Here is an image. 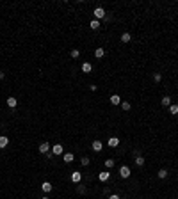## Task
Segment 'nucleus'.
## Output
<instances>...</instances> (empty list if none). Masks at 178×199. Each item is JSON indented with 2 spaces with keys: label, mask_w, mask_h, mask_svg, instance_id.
Segmentation results:
<instances>
[{
  "label": "nucleus",
  "mask_w": 178,
  "mask_h": 199,
  "mask_svg": "<svg viewBox=\"0 0 178 199\" xmlns=\"http://www.w3.org/2000/svg\"><path fill=\"white\" fill-rule=\"evenodd\" d=\"M52 188H54V185H52L50 181H43V183H41V190H43L45 194L52 192Z\"/></svg>",
  "instance_id": "8"
},
{
  "label": "nucleus",
  "mask_w": 178,
  "mask_h": 199,
  "mask_svg": "<svg viewBox=\"0 0 178 199\" xmlns=\"http://www.w3.org/2000/svg\"><path fill=\"white\" fill-rule=\"evenodd\" d=\"M93 14H95V20H98V22H100V20H103V18H105V9H103V7H96L95 9V11H93Z\"/></svg>",
  "instance_id": "1"
},
{
  "label": "nucleus",
  "mask_w": 178,
  "mask_h": 199,
  "mask_svg": "<svg viewBox=\"0 0 178 199\" xmlns=\"http://www.w3.org/2000/svg\"><path fill=\"white\" fill-rule=\"evenodd\" d=\"M41 199H50V197H48V196H45V197H41Z\"/></svg>",
  "instance_id": "33"
},
{
  "label": "nucleus",
  "mask_w": 178,
  "mask_h": 199,
  "mask_svg": "<svg viewBox=\"0 0 178 199\" xmlns=\"http://www.w3.org/2000/svg\"><path fill=\"white\" fill-rule=\"evenodd\" d=\"M77 192H78V194H86V192H87V187L82 185V183H77Z\"/></svg>",
  "instance_id": "19"
},
{
  "label": "nucleus",
  "mask_w": 178,
  "mask_h": 199,
  "mask_svg": "<svg viewBox=\"0 0 178 199\" xmlns=\"http://www.w3.org/2000/svg\"><path fill=\"white\" fill-rule=\"evenodd\" d=\"M144 156H135V165H137V167H143L144 165Z\"/></svg>",
  "instance_id": "22"
},
{
  "label": "nucleus",
  "mask_w": 178,
  "mask_h": 199,
  "mask_svg": "<svg viewBox=\"0 0 178 199\" xmlns=\"http://www.w3.org/2000/svg\"><path fill=\"white\" fill-rule=\"evenodd\" d=\"M109 101H110V105H121V96L119 94H112L109 98Z\"/></svg>",
  "instance_id": "9"
},
{
  "label": "nucleus",
  "mask_w": 178,
  "mask_h": 199,
  "mask_svg": "<svg viewBox=\"0 0 178 199\" xmlns=\"http://www.w3.org/2000/svg\"><path fill=\"white\" fill-rule=\"evenodd\" d=\"M130 174H132V171H130L128 165H121L119 167V176L121 178H130Z\"/></svg>",
  "instance_id": "2"
},
{
  "label": "nucleus",
  "mask_w": 178,
  "mask_h": 199,
  "mask_svg": "<svg viewBox=\"0 0 178 199\" xmlns=\"http://www.w3.org/2000/svg\"><path fill=\"white\" fill-rule=\"evenodd\" d=\"M107 144L110 146V148H118V146H119V139H118V137H110V139L107 141Z\"/></svg>",
  "instance_id": "12"
},
{
  "label": "nucleus",
  "mask_w": 178,
  "mask_h": 199,
  "mask_svg": "<svg viewBox=\"0 0 178 199\" xmlns=\"http://www.w3.org/2000/svg\"><path fill=\"white\" fill-rule=\"evenodd\" d=\"M89 89H91V91H93V92H95V91H96V89H98V86H95V84H91V86H89Z\"/></svg>",
  "instance_id": "28"
},
{
  "label": "nucleus",
  "mask_w": 178,
  "mask_h": 199,
  "mask_svg": "<svg viewBox=\"0 0 178 199\" xmlns=\"http://www.w3.org/2000/svg\"><path fill=\"white\" fill-rule=\"evenodd\" d=\"M114 164H116V162H114V158H107V160H105V167H107V169H112Z\"/></svg>",
  "instance_id": "25"
},
{
  "label": "nucleus",
  "mask_w": 178,
  "mask_h": 199,
  "mask_svg": "<svg viewBox=\"0 0 178 199\" xmlns=\"http://www.w3.org/2000/svg\"><path fill=\"white\" fill-rule=\"evenodd\" d=\"M109 199H119V196H118V194H110Z\"/></svg>",
  "instance_id": "31"
},
{
  "label": "nucleus",
  "mask_w": 178,
  "mask_h": 199,
  "mask_svg": "<svg viewBox=\"0 0 178 199\" xmlns=\"http://www.w3.org/2000/svg\"><path fill=\"white\" fill-rule=\"evenodd\" d=\"M52 155H54V156L64 155V148H62V144H54V148H52Z\"/></svg>",
  "instance_id": "3"
},
{
  "label": "nucleus",
  "mask_w": 178,
  "mask_h": 199,
  "mask_svg": "<svg viewBox=\"0 0 178 199\" xmlns=\"http://www.w3.org/2000/svg\"><path fill=\"white\" fill-rule=\"evenodd\" d=\"M70 180H71L73 183H80V181H82V174H80L78 171H73L71 176H70Z\"/></svg>",
  "instance_id": "5"
},
{
  "label": "nucleus",
  "mask_w": 178,
  "mask_h": 199,
  "mask_svg": "<svg viewBox=\"0 0 178 199\" xmlns=\"http://www.w3.org/2000/svg\"><path fill=\"white\" fill-rule=\"evenodd\" d=\"M62 158H64L66 164H71L73 160H75V155H73V153H64V155H62Z\"/></svg>",
  "instance_id": "14"
},
{
  "label": "nucleus",
  "mask_w": 178,
  "mask_h": 199,
  "mask_svg": "<svg viewBox=\"0 0 178 199\" xmlns=\"http://www.w3.org/2000/svg\"><path fill=\"white\" fill-rule=\"evenodd\" d=\"M89 27H91L93 30H98V29H100V22H98V20H91V22H89Z\"/></svg>",
  "instance_id": "20"
},
{
  "label": "nucleus",
  "mask_w": 178,
  "mask_h": 199,
  "mask_svg": "<svg viewBox=\"0 0 178 199\" xmlns=\"http://www.w3.org/2000/svg\"><path fill=\"white\" fill-rule=\"evenodd\" d=\"M91 148H93V151H102L103 149V142L102 141H93V144H91Z\"/></svg>",
  "instance_id": "7"
},
{
  "label": "nucleus",
  "mask_w": 178,
  "mask_h": 199,
  "mask_svg": "<svg viewBox=\"0 0 178 199\" xmlns=\"http://www.w3.org/2000/svg\"><path fill=\"white\" fill-rule=\"evenodd\" d=\"M95 57L96 59H103V57H105V50H103V48H96L95 50Z\"/></svg>",
  "instance_id": "16"
},
{
  "label": "nucleus",
  "mask_w": 178,
  "mask_h": 199,
  "mask_svg": "<svg viewBox=\"0 0 178 199\" xmlns=\"http://www.w3.org/2000/svg\"><path fill=\"white\" fill-rule=\"evenodd\" d=\"M160 103H162V105H164V107H169V105H171V98H169V96H162V100H160Z\"/></svg>",
  "instance_id": "21"
},
{
  "label": "nucleus",
  "mask_w": 178,
  "mask_h": 199,
  "mask_svg": "<svg viewBox=\"0 0 178 199\" xmlns=\"http://www.w3.org/2000/svg\"><path fill=\"white\" fill-rule=\"evenodd\" d=\"M39 153L41 155H48L50 153V142H41L39 144Z\"/></svg>",
  "instance_id": "4"
},
{
  "label": "nucleus",
  "mask_w": 178,
  "mask_h": 199,
  "mask_svg": "<svg viewBox=\"0 0 178 199\" xmlns=\"http://www.w3.org/2000/svg\"><path fill=\"white\" fill-rule=\"evenodd\" d=\"M167 174H169V171H167V169H160L159 173H157V176H159L160 180H166V178H167Z\"/></svg>",
  "instance_id": "17"
},
{
  "label": "nucleus",
  "mask_w": 178,
  "mask_h": 199,
  "mask_svg": "<svg viewBox=\"0 0 178 199\" xmlns=\"http://www.w3.org/2000/svg\"><path fill=\"white\" fill-rule=\"evenodd\" d=\"M80 69H82L84 73H91V71H93V64H89V62H82Z\"/></svg>",
  "instance_id": "11"
},
{
  "label": "nucleus",
  "mask_w": 178,
  "mask_h": 199,
  "mask_svg": "<svg viewBox=\"0 0 178 199\" xmlns=\"http://www.w3.org/2000/svg\"><path fill=\"white\" fill-rule=\"evenodd\" d=\"M109 178H110V173L109 171H102L100 174H98V180L103 183V181H109Z\"/></svg>",
  "instance_id": "10"
},
{
  "label": "nucleus",
  "mask_w": 178,
  "mask_h": 199,
  "mask_svg": "<svg viewBox=\"0 0 178 199\" xmlns=\"http://www.w3.org/2000/svg\"><path fill=\"white\" fill-rule=\"evenodd\" d=\"M130 41H132V34H128V32L121 34V43H130Z\"/></svg>",
  "instance_id": "15"
},
{
  "label": "nucleus",
  "mask_w": 178,
  "mask_h": 199,
  "mask_svg": "<svg viewBox=\"0 0 178 199\" xmlns=\"http://www.w3.org/2000/svg\"><path fill=\"white\" fill-rule=\"evenodd\" d=\"M80 164H82L84 167H87V165L91 164V158H89V156H82V158H80Z\"/></svg>",
  "instance_id": "24"
},
{
  "label": "nucleus",
  "mask_w": 178,
  "mask_h": 199,
  "mask_svg": "<svg viewBox=\"0 0 178 199\" xmlns=\"http://www.w3.org/2000/svg\"><path fill=\"white\" fill-rule=\"evenodd\" d=\"M160 80H162V75H160V73H153V82L159 84Z\"/></svg>",
  "instance_id": "27"
},
{
  "label": "nucleus",
  "mask_w": 178,
  "mask_h": 199,
  "mask_svg": "<svg viewBox=\"0 0 178 199\" xmlns=\"http://www.w3.org/2000/svg\"><path fill=\"white\" fill-rule=\"evenodd\" d=\"M103 196H110V190H109V188L105 187V188H103Z\"/></svg>",
  "instance_id": "29"
},
{
  "label": "nucleus",
  "mask_w": 178,
  "mask_h": 199,
  "mask_svg": "<svg viewBox=\"0 0 178 199\" xmlns=\"http://www.w3.org/2000/svg\"><path fill=\"white\" fill-rule=\"evenodd\" d=\"M169 114H173V116L178 114V105H176V103H175V105H169Z\"/></svg>",
  "instance_id": "26"
},
{
  "label": "nucleus",
  "mask_w": 178,
  "mask_h": 199,
  "mask_svg": "<svg viewBox=\"0 0 178 199\" xmlns=\"http://www.w3.org/2000/svg\"><path fill=\"white\" fill-rule=\"evenodd\" d=\"M7 107H9V109H16V107H18V98L9 96V98H7Z\"/></svg>",
  "instance_id": "6"
},
{
  "label": "nucleus",
  "mask_w": 178,
  "mask_h": 199,
  "mask_svg": "<svg viewBox=\"0 0 178 199\" xmlns=\"http://www.w3.org/2000/svg\"><path fill=\"white\" fill-rule=\"evenodd\" d=\"M134 156H141V151L139 149H134Z\"/></svg>",
  "instance_id": "32"
},
{
  "label": "nucleus",
  "mask_w": 178,
  "mask_h": 199,
  "mask_svg": "<svg viewBox=\"0 0 178 199\" xmlns=\"http://www.w3.org/2000/svg\"><path fill=\"white\" fill-rule=\"evenodd\" d=\"M121 109H123L125 112H128V110L132 109V105H130V101H121Z\"/></svg>",
  "instance_id": "23"
},
{
  "label": "nucleus",
  "mask_w": 178,
  "mask_h": 199,
  "mask_svg": "<svg viewBox=\"0 0 178 199\" xmlns=\"http://www.w3.org/2000/svg\"><path fill=\"white\" fill-rule=\"evenodd\" d=\"M70 57H71V59H75V60H77V59L80 57V50H77V48H73V50L70 52Z\"/></svg>",
  "instance_id": "18"
},
{
  "label": "nucleus",
  "mask_w": 178,
  "mask_h": 199,
  "mask_svg": "<svg viewBox=\"0 0 178 199\" xmlns=\"http://www.w3.org/2000/svg\"><path fill=\"white\" fill-rule=\"evenodd\" d=\"M4 78H5V71L0 69V80H4Z\"/></svg>",
  "instance_id": "30"
},
{
  "label": "nucleus",
  "mask_w": 178,
  "mask_h": 199,
  "mask_svg": "<svg viewBox=\"0 0 178 199\" xmlns=\"http://www.w3.org/2000/svg\"><path fill=\"white\" fill-rule=\"evenodd\" d=\"M9 146V139L5 137V135H0V149H4Z\"/></svg>",
  "instance_id": "13"
}]
</instances>
